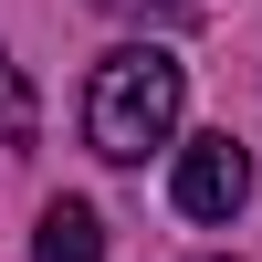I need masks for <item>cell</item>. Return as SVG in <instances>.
<instances>
[{"label":"cell","mask_w":262,"mask_h":262,"mask_svg":"<svg viewBox=\"0 0 262 262\" xmlns=\"http://www.w3.org/2000/svg\"><path fill=\"white\" fill-rule=\"evenodd\" d=\"M179 105H189V74L168 42H116V53L95 63V84H84V147L116 168H137L147 147L179 137Z\"/></svg>","instance_id":"1"},{"label":"cell","mask_w":262,"mask_h":262,"mask_svg":"<svg viewBox=\"0 0 262 262\" xmlns=\"http://www.w3.org/2000/svg\"><path fill=\"white\" fill-rule=\"evenodd\" d=\"M168 189H179V210H189V221H231V210L252 200V158H242V137H231V126H221V137H189Z\"/></svg>","instance_id":"2"},{"label":"cell","mask_w":262,"mask_h":262,"mask_svg":"<svg viewBox=\"0 0 262 262\" xmlns=\"http://www.w3.org/2000/svg\"><path fill=\"white\" fill-rule=\"evenodd\" d=\"M32 262H105V221L84 200H53L42 231H32Z\"/></svg>","instance_id":"3"},{"label":"cell","mask_w":262,"mask_h":262,"mask_svg":"<svg viewBox=\"0 0 262 262\" xmlns=\"http://www.w3.org/2000/svg\"><path fill=\"white\" fill-rule=\"evenodd\" d=\"M42 137V105H32V84H21V63L0 53V147H32Z\"/></svg>","instance_id":"4"},{"label":"cell","mask_w":262,"mask_h":262,"mask_svg":"<svg viewBox=\"0 0 262 262\" xmlns=\"http://www.w3.org/2000/svg\"><path fill=\"white\" fill-rule=\"evenodd\" d=\"M95 11H126V21H137V11H189V0H95Z\"/></svg>","instance_id":"5"}]
</instances>
